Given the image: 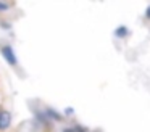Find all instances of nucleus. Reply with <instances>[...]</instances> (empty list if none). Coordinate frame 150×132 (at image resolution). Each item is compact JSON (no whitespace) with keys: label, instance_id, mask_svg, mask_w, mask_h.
<instances>
[{"label":"nucleus","instance_id":"1a4fd4ad","mask_svg":"<svg viewBox=\"0 0 150 132\" xmlns=\"http://www.w3.org/2000/svg\"><path fill=\"white\" fill-rule=\"evenodd\" d=\"M145 16H147V18L150 19V6H149V8H147V11H145Z\"/></svg>","mask_w":150,"mask_h":132},{"label":"nucleus","instance_id":"f03ea898","mask_svg":"<svg viewBox=\"0 0 150 132\" xmlns=\"http://www.w3.org/2000/svg\"><path fill=\"white\" fill-rule=\"evenodd\" d=\"M11 126V114L8 111H0V131H7Z\"/></svg>","mask_w":150,"mask_h":132},{"label":"nucleus","instance_id":"0eeeda50","mask_svg":"<svg viewBox=\"0 0 150 132\" xmlns=\"http://www.w3.org/2000/svg\"><path fill=\"white\" fill-rule=\"evenodd\" d=\"M0 24H2V28H7V29H10V24H8V23L2 21V23H0Z\"/></svg>","mask_w":150,"mask_h":132},{"label":"nucleus","instance_id":"f257e3e1","mask_svg":"<svg viewBox=\"0 0 150 132\" xmlns=\"http://www.w3.org/2000/svg\"><path fill=\"white\" fill-rule=\"evenodd\" d=\"M0 52H2V56L5 58V61L10 66H16V55H15L11 45H4V47L0 48Z\"/></svg>","mask_w":150,"mask_h":132},{"label":"nucleus","instance_id":"9d476101","mask_svg":"<svg viewBox=\"0 0 150 132\" xmlns=\"http://www.w3.org/2000/svg\"><path fill=\"white\" fill-rule=\"evenodd\" d=\"M63 132H74V129H69V127H66Z\"/></svg>","mask_w":150,"mask_h":132},{"label":"nucleus","instance_id":"423d86ee","mask_svg":"<svg viewBox=\"0 0 150 132\" xmlns=\"http://www.w3.org/2000/svg\"><path fill=\"white\" fill-rule=\"evenodd\" d=\"M74 132H87V129L82 127V126H76V127H74Z\"/></svg>","mask_w":150,"mask_h":132},{"label":"nucleus","instance_id":"6e6552de","mask_svg":"<svg viewBox=\"0 0 150 132\" xmlns=\"http://www.w3.org/2000/svg\"><path fill=\"white\" fill-rule=\"evenodd\" d=\"M65 113H66V114H73V108H66Z\"/></svg>","mask_w":150,"mask_h":132},{"label":"nucleus","instance_id":"7ed1b4c3","mask_svg":"<svg viewBox=\"0 0 150 132\" xmlns=\"http://www.w3.org/2000/svg\"><path fill=\"white\" fill-rule=\"evenodd\" d=\"M45 114H47V118H52V119H57V121H62V114H60L58 111H55V109H52V108L45 109Z\"/></svg>","mask_w":150,"mask_h":132},{"label":"nucleus","instance_id":"20e7f679","mask_svg":"<svg viewBox=\"0 0 150 132\" xmlns=\"http://www.w3.org/2000/svg\"><path fill=\"white\" fill-rule=\"evenodd\" d=\"M127 28L126 26H121V28H118L116 31H115V35H116V37H124V35H127Z\"/></svg>","mask_w":150,"mask_h":132},{"label":"nucleus","instance_id":"39448f33","mask_svg":"<svg viewBox=\"0 0 150 132\" xmlns=\"http://www.w3.org/2000/svg\"><path fill=\"white\" fill-rule=\"evenodd\" d=\"M10 8V5L8 3H4V2H0V11H5V10Z\"/></svg>","mask_w":150,"mask_h":132}]
</instances>
